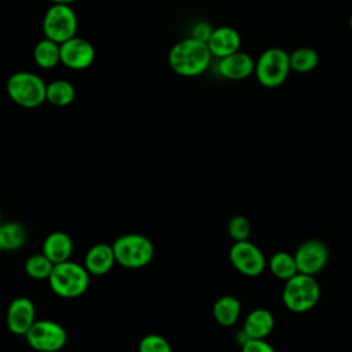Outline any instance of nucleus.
Wrapping results in <instances>:
<instances>
[{"label":"nucleus","mask_w":352,"mask_h":352,"mask_svg":"<svg viewBox=\"0 0 352 352\" xmlns=\"http://www.w3.org/2000/svg\"><path fill=\"white\" fill-rule=\"evenodd\" d=\"M212 58L208 44L190 36L172 45L168 54V63L182 77H197L209 69Z\"/></svg>","instance_id":"obj_1"},{"label":"nucleus","mask_w":352,"mask_h":352,"mask_svg":"<svg viewBox=\"0 0 352 352\" xmlns=\"http://www.w3.org/2000/svg\"><path fill=\"white\" fill-rule=\"evenodd\" d=\"M89 276L84 264L67 260L54 264L48 283L56 296L62 298H77L87 292Z\"/></svg>","instance_id":"obj_2"},{"label":"nucleus","mask_w":352,"mask_h":352,"mask_svg":"<svg viewBox=\"0 0 352 352\" xmlns=\"http://www.w3.org/2000/svg\"><path fill=\"white\" fill-rule=\"evenodd\" d=\"M320 298L319 282L312 275L297 272L285 282L282 289L283 305L296 314L311 311Z\"/></svg>","instance_id":"obj_3"},{"label":"nucleus","mask_w":352,"mask_h":352,"mask_svg":"<svg viewBox=\"0 0 352 352\" xmlns=\"http://www.w3.org/2000/svg\"><path fill=\"white\" fill-rule=\"evenodd\" d=\"M290 72V52L280 47H270L256 59L253 74L264 88H278L287 80Z\"/></svg>","instance_id":"obj_4"},{"label":"nucleus","mask_w":352,"mask_h":352,"mask_svg":"<svg viewBox=\"0 0 352 352\" xmlns=\"http://www.w3.org/2000/svg\"><path fill=\"white\" fill-rule=\"evenodd\" d=\"M8 98L23 109H36L45 100L47 84L32 72H16L11 74L6 84Z\"/></svg>","instance_id":"obj_5"},{"label":"nucleus","mask_w":352,"mask_h":352,"mask_svg":"<svg viewBox=\"0 0 352 352\" xmlns=\"http://www.w3.org/2000/svg\"><path fill=\"white\" fill-rule=\"evenodd\" d=\"M116 263L128 270L146 267L154 257V245L142 234H124L111 243Z\"/></svg>","instance_id":"obj_6"},{"label":"nucleus","mask_w":352,"mask_h":352,"mask_svg":"<svg viewBox=\"0 0 352 352\" xmlns=\"http://www.w3.org/2000/svg\"><path fill=\"white\" fill-rule=\"evenodd\" d=\"M77 15L70 4L52 3L43 16V33L58 44H62L77 33Z\"/></svg>","instance_id":"obj_7"},{"label":"nucleus","mask_w":352,"mask_h":352,"mask_svg":"<svg viewBox=\"0 0 352 352\" xmlns=\"http://www.w3.org/2000/svg\"><path fill=\"white\" fill-rule=\"evenodd\" d=\"M28 345L37 352H58L67 341L65 327L51 319H38L25 334Z\"/></svg>","instance_id":"obj_8"},{"label":"nucleus","mask_w":352,"mask_h":352,"mask_svg":"<svg viewBox=\"0 0 352 352\" xmlns=\"http://www.w3.org/2000/svg\"><path fill=\"white\" fill-rule=\"evenodd\" d=\"M232 267L245 276H257L267 268V258L263 250L253 242H234L228 252Z\"/></svg>","instance_id":"obj_9"},{"label":"nucleus","mask_w":352,"mask_h":352,"mask_svg":"<svg viewBox=\"0 0 352 352\" xmlns=\"http://www.w3.org/2000/svg\"><path fill=\"white\" fill-rule=\"evenodd\" d=\"M293 254L298 272L312 276L322 272L330 258L329 248L320 239H307L301 242Z\"/></svg>","instance_id":"obj_10"},{"label":"nucleus","mask_w":352,"mask_h":352,"mask_svg":"<svg viewBox=\"0 0 352 352\" xmlns=\"http://www.w3.org/2000/svg\"><path fill=\"white\" fill-rule=\"evenodd\" d=\"M94 45L81 37H72L60 44V63L70 70L88 69L95 60Z\"/></svg>","instance_id":"obj_11"},{"label":"nucleus","mask_w":352,"mask_h":352,"mask_svg":"<svg viewBox=\"0 0 352 352\" xmlns=\"http://www.w3.org/2000/svg\"><path fill=\"white\" fill-rule=\"evenodd\" d=\"M36 320V307L30 298L19 296L8 304L6 324L12 334L25 336Z\"/></svg>","instance_id":"obj_12"},{"label":"nucleus","mask_w":352,"mask_h":352,"mask_svg":"<svg viewBox=\"0 0 352 352\" xmlns=\"http://www.w3.org/2000/svg\"><path fill=\"white\" fill-rule=\"evenodd\" d=\"M256 60L253 56L243 51H236L228 56L219 59L217 73L230 81H241L254 73Z\"/></svg>","instance_id":"obj_13"},{"label":"nucleus","mask_w":352,"mask_h":352,"mask_svg":"<svg viewBox=\"0 0 352 352\" xmlns=\"http://www.w3.org/2000/svg\"><path fill=\"white\" fill-rule=\"evenodd\" d=\"M206 44L210 50L212 56L216 59H221L224 56H228L239 51L242 38L236 29L231 26H219V28H214Z\"/></svg>","instance_id":"obj_14"},{"label":"nucleus","mask_w":352,"mask_h":352,"mask_svg":"<svg viewBox=\"0 0 352 352\" xmlns=\"http://www.w3.org/2000/svg\"><path fill=\"white\" fill-rule=\"evenodd\" d=\"M116 264V256L113 246L104 242L91 246L84 257V267L89 275L100 276L107 274Z\"/></svg>","instance_id":"obj_15"},{"label":"nucleus","mask_w":352,"mask_h":352,"mask_svg":"<svg viewBox=\"0 0 352 352\" xmlns=\"http://www.w3.org/2000/svg\"><path fill=\"white\" fill-rule=\"evenodd\" d=\"M275 327V318L272 312L267 308L252 309L243 320L242 330L248 334L250 340H264L267 338Z\"/></svg>","instance_id":"obj_16"},{"label":"nucleus","mask_w":352,"mask_h":352,"mask_svg":"<svg viewBox=\"0 0 352 352\" xmlns=\"http://www.w3.org/2000/svg\"><path fill=\"white\" fill-rule=\"evenodd\" d=\"M74 243L72 236L65 231H54L48 234L43 242L41 253L45 254L54 264L72 260Z\"/></svg>","instance_id":"obj_17"},{"label":"nucleus","mask_w":352,"mask_h":352,"mask_svg":"<svg viewBox=\"0 0 352 352\" xmlns=\"http://www.w3.org/2000/svg\"><path fill=\"white\" fill-rule=\"evenodd\" d=\"M26 241L28 230L21 221L10 220L0 224V252H16Z\"/></svg>","instance_id":"obj_18"},{"label":"nucleus","mask_w":352,"mask_h":352,"mask_svg":"<svg viewBox=\"0 0 352 352\" xmlns=\"http://www.w3.org/2000/svg\"><path fill=\"white\" fill-rule=\"evenodd\" d=\"M241 311H242L241 301L231 294L219 297L212 307V314L214 320L224 327L234 326L241 316Z\"/></svg>","instance_id":"obj_19"},{"label":"nucleus","mask_w":352,"mask_h":352,"mask_svg":"<svg viewBox=\"0 0 352 352\" xmlns=\"http://www.w3.org/2000/svg\"><path fill=\"white\" fill-rule=\"evenodd\" d=\"M33 59L41 69H54L60 63V44L41 38L33 48Z\"/></svg>","instance_id":"obj_20"},{"label":"nucleus","mask_w":352,"mask_h":352,"mask_svg":"<svg viewBox=\"0 0 352 352\" xmlns=\"http://www.w3.org/2000/svg\"><path fill=\"white\" fill-rule=\"evenodd\" d=\"M267 267L275 278L285 280V282L298 272L294 254H292L289 252H283V250L274 253L267 260Z\"/></svg>","instance_id":"obj_21"},{"label":"nucleus","mask_w":352,"mask_h":352,"mask_svg":"<svg viewBox=\"0 0 352 352\" xmlns=\"http://www.w3.org/2000/svg\"><path fill=\"white\" fill-rule=\"evenodd\" d=\"M76 98L74 85L67 80H54L47 84L45 100L56 107L69 106Z\"/></svg>","instance_id":"obj_22"},{"label":"nucleus","mask_w":352,"mask_h":352,"mask_svg":"<svg viewBox=\"0 0 352 352\" xmlns=\"http://www.w3.org/2000/svg\"><path fill=\"white\" fill-rule=\"evenodd\" d=\"M319 54L312 47H298L290 52V67L296 73H309L319 65Z\"/></svg>","instance_id":"obj_23"},{"label":"nucleus","mask_w":352,"mask_h":352,"mask_svg":"<svg viewBox=\"0 0 352 352\" xmlns=\"http://www.w3.org/2000/svg\"><path fill=\"white\" fill-rule=\"evenodd\" d=\"M54 268V263L43 253H34L25 261V272L32 279H48Z\"/></svg>","instance_id":"obj_24"},{"label":"nucleus","mask_w":352,"mask_h":352,"mask_svg":"<svg viewBox=\"0 0 352 352\" xmlns=\"http://www.w3.org/2000/svg\"><path fill=\"white\" fill-rule=\"evenodd\" d=\"M227 231L234 242L248 241L250 236V232H252V226H250V221L245 216L236 214L230 219Z\"/></svg>","instance_id":"obj_25"},{"label":"nucleus","mask_w":352,"mask_h":352,"mask_svg":"<svg viewBox=\"0 0 352 352\" xmlns=\"http://www.w3.org/2000/svg\"><path fill=\"white\" fill-rule=\"evenodd\" d=\"M138 352H173L170 342L160 334H146L140 338Z\"/></svg>","instance_id":"obj_26"},{"label":"nucleus","mask_w":352,"mask_h":352,"mask_svg":"<svg viewBox=\"0 0 352 352\" xmlns=\"http://www.w3.org/2000/svg\"><path fill=\"white\" fill-rule=\"evenodd\" d=\"M214 28L208 22V21H198L194 23L191 29V37L195 40H199L202 43H208Z\"/></svg>","instance_id":"obj_27"},{"label":"nucleus","mask_w":352,"mask_h":352,"mask_svg":"<svg viewBox=\"0 0 352 352\" xmlns=\"http://www.w3.org/2000/svg\"><path fill=\"white\" fill-rule=\"evenodd\" d=\"M241 352H276V351L264 338V340H249L241 346Z\"/></svg>","instance_id":"obj_28"},{"label":"nucleus","mask_w":352,"mask_h":352,"mask_svg":"<svg viewBox=\"0 0 352 352\" xmlns=\"http://www.w3.org/2000/svg\"><path fill=\"white\" fill-rule=\"evenodd\" d=\"M51 3H58V4H73L74 1H77V0H50Z\"/></svg>","instance_id":"obj_29"},{"label":"nucleus","mask_w":352,"mask_h":352,"mask_svg":"<svg viewBox=\"0 0 352 352\" xmlns=\"http://www.w3.org/2000/svg\"><path fill=\"white\" fill-rule=\"evenodd\" d=\"M349 28H351V30H352V14H351V16H349Z\"/></svg>","instance_id":"obj_30"},{"label":"nucleus","mask_w":352,"mask_h":352,"mask_svg":"<svg viewBox=\"0 0 352 352\" xmlns=\"http://www.w3.org/2000/svg\"><path fill=\"white\" fill-rule=\"evenodd\" d=\"M3 223V220H1V210H0V224Z\"/></svg>","instance_id":"obj_31"}]
</instances>
